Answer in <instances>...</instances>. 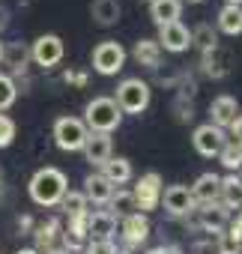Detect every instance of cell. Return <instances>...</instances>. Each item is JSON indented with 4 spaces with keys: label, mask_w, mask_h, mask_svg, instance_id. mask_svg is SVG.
<instances>
[{
    "label": "cell",
    "mask_w": 242,
    "mask_h": 254,
    "mask_svg": "<svg viewBox=\"0 0 242 254\" xmlns=\"http://www.w3.org/2000/svg\"><path fill=\"white\" fill-rule=\"evenodd\" d=\"M102 177L114 186V189H120V186H126L129 180H132V162L129 159H123V156H111L105 165H102Z\"/></svg>",
    "instance_id": "cell-21"
},
{
    "label": "cell",
    "mask_w": 242,
    "mask_h": 254,
    "mask_svg": "<svg viewBox=\"0 0 242 254\" xmlns=\"http://www.w3.org/2000/svg\"><path fill=\"white\" fill-rule=\"evenodd\" d=\"M60 230H63V224H60V218H54V215H48L45 221H36L33 230H30V236H33V242H36V251L42 254V251L54 248V242L60 239Z\"/></svg>",
    "instance_id": "cell-18"
},
{
    "label": "cell",
    "mask_w": 242,
    "mask_h": 254,
    "mask_svg": "<svg viewBox=\"0 0 242 254\" xmlns=\"http://www.w3.org/2000/svg\"><path fill=\"white\" fill-rule=\"evenodd\" d=\"M150 99H153V90H150V84L141 81V78H126V81H120L117 96H114L117 108L123 111V114H144V111L150 108Z\"/></svg>",
    "instance_id": "cell-3"
},
{
    "label": "cell",
    "mask_w": 242,
    "mask_h": 254,
    "mask_svg": "<svg viewBox=\"0 0 242 254\" xmlns=\"http://www.w3.org/2000/svg\"><path fill=\"white\" fill-rule=\"evenodd\" d=\"M180 3H203V0H180Z\"/></svg>",
    "instance_id": "cell-47"
},
{
    "label": "cell",
    "mask_w": 242,
    "mask_h": 254,
    "mask_svg": "<svg viewBox=\"0 0 242 254\" xmlns=\"http://www.w3.org/2000/svg\"><path fill=\"white\" fill-rule=\"evenodd\" d=\"M191 33V45H197V51L200 54H206V51H212V48H218V33L212 30V24H197L194 30H188Z\"/></svg>",
    "instance_id": "cell-28"
},
{
    "label": "cell",
    "mask_w": 242,
    "mask_h": 254,
    "mask_svg": "<svg viewBox=\"0 0 242 254\" xmlns=\"http://www.w3.org/2000/svg\"><path fill=\"white\" fill-rule=\"evenodd\" d=\"M147 236H150V218H147L144 212H132V215L123 218V242H126L129 248L144 245Z\"/></svg>",
    "instance_id": "cell-17"
},
{
    "label": "cell",
    "mask_w": 242,
    "mask_h": 254,
    "mask_svg": "<svg viewBox=\"0 0 242 254\" xmlns=\"http://www.w3.org/2000/svg\"><path fill=\"white\" fill-rule=\"evenodd\" d=\"M218 159H221V165H224L230 174H239V171H242V147H236L233 141H227V144L221 147Z\"/></svg>",
    "instance_id": "cell-30"
},
{
    "label": "cell",
    "mask_w": 242,
    "mask_h": 254,
    "mask_svg": "<svg viewBox=\"0 0 242 254\" xmlns=\"http://www.w3.org/2000/svg\"><path fill=\"white\" fill-rule=\"evenodd\" d=\"M224 233H227L233 242H239V245H242V218H239V215H236V218H230V221H227V227H224Z\"/></svg>",
    "instance_id": "cell-38"
},
{
    "label": "cell",
    "mask_w": 242,
    "mask_h": 254,
    "mask_svg": "<svg viewBox=\"0 0 242 254\" xmlns=\"http://www.w3.org/2000/svg\"><path fill=\"white\" fill-rule=\"evenodd\" d=\"M224 6H242V0H224Z\"/></svg>",
    "instance_id": "cell-45"
},
{
    "label": "cell",
    "mask_w": 242,
    "mask_h": 254,
    "mask_svg": "<svg viewBox=\"0 0 242 254\" xmlns=\"http://www.w3.org/2000/svg\"><path fill=\"white\" fill-rule=\"evenodd\" d=\"M6 18H9V12H6L3 6H0V30H3V27H6Z\"/></svg>",
    "instance_id": "cell-42"
},
{
    "label": "cell",
    "mask_w": 242,
    "mask_h": 254,
    "mask_svg": "<svg viewBox=\"0 0 242 254\" xmlns=\"http://www.w3.org/2000/svg\"><path fill=\"white\" fill-rule=\"evenodd\" d=\"M218 186H221V177H218V174H212V171L200 174V177L194 180V186L188 189L191 197H194V206L215 203V200H218Z\"/></svg>",
    "instance_id": "cell-16"
},
{
    "label": "cell",
    "mask_w": 242,
    "mask_h": 254,
    "mask_svg": "<svg viewBox=\"0 0 242 254\" xmlns=\"http://www.w3.org/2000/svg\"><path fill=\"white\" fill-rule=\"evenodd\" d=\"M174 111H177V120H180V123H188V120L194 117V108H191V102H188V99H177Z\"/></svg>",
    "instance_id": "cell-37"
},
{
    "label": "cell",
    "mask_w": 242,
    "mask_h": 254,
    "mask_svg": "<svg viewBox=\"0 0 242 254\" xmlns=\"http://www.w3.org/2000/svg\"><path fill=\"white\" fill-rule=\"evenodd\" d=\"M111 194H114V186H111L102 174H90V177L84 180V197H87V203L105 206V203L111 200Z\"/></svg>",
    "instance_id": "cell-23"
},
{
    "label": "cell",
    "mask_w": 242,
    "mask_h": 254,
    "mask_svg": "<svg viewBox=\"0 0 242 254\" xmlns=\"http://www.w3.org/2000/svg\"><path fill=\"white\" fill-rule=\"evenodd\" d=\"M132 57L141 63V66H147V69H162V48H159V42L156 39H138L135 42V48H132Z\"/></svg>",
    "instance_id": "cell-25"
},
{
    "label": "cell",
    "mask_w": 242,
    "mask_h": 254,
    "mask_svg": "<svg viewBox=\"0 0 242 254\" xmlns=\"http://www.w3.org/2000/svg\"><path fill=\"white\" fill-rule=\"evenodd\" d=\"M33 224H36V221H33L30 215H21V218H18V227H21V233H24V236H30V230H33Z\"/></svg>",
    "instance_id": "cell-41"
},
{
    "label": "cell",
    "mask_w": 242,
    "mask_h": 254,
    "mask_svg": "<svg viewBox=\"0 0 242 254\" xmlns=\"http://www.w3.org/2000/svg\"><path fill=\"white\" fill-rule=\"evenodd\" d=\"M191 144H194V150H197L203 159H215V156L221 153V147L227 144V135H224V129H218V126L203 123V126H197V129H194Z\"/></svg>",
    "instance_id": "cell-10"
},
{
    "label": "cell",
    "mask_w": 242,
    "mask_h": 254,
    "mask_svg": "<svg viewBox=\"0 0 242 254\" xmlns=\"http://www.w3.org/2000/svg\"><path fill=\"white\" fill-rule=\"evenodd\" d=\"M15 99H18V84H15V78H9L6 72H0V111L12 108Z\"/></svg>",
    "instance_id": "cell-31"
},
{
    "label": "cell",
    "mask_w": 242,
    "mask_h": 254,
    "mask_svg": "<svg viewBox=\"0 0 242 254\" xmlns=\"http://www.w3.org/2000/svg\"><path fill=\"white\" fill-rule=\"evenodd\" d=\"M162 206H165V212L171 215V218H188L197 206H194V197H191V191H188V186H168L165 191H162V200H159Z\"/></svg>",
    "instance_id": "cell-8"
},
{
    "label": "cell",
    "mask_w": 242,
    "mask_h": 254,
    "mask_svg": "<svg viewBox=\"0 0 242 254\" xmlns=\"http://www.w3.org/2000/svg\"><path fill=\"white\" fill-rule=\"evenodd\" d=\"M239 209H242V206H239Z\"/></svg>",
    "instance_id": "cell-52"
},
{
    "label": "cell",
    "mask_w": 242,
    "mask_h": 254,
    "mask_svg": "<svg viewBox=\"0 0 242 254\" xmlns=\"http://www.w3.org/2000/svg\"><path fill=\"white\" fill-rule=\"evenodd\" d=\"M60 206L66 212V218H78V215H87L90 212V203H87L84 191H66L63 200H60Z\"/></svg>",
    "instance_id": "cell-29"
},
{
    "label": "cell",
    "mask_w": 242,
    "mask_h": 254,
    "mask_svg": "<svg viewBox=\"0 0 242 254\" xmlns=\"http://www.w3.org/2000/svg\"><path fill=\"white\" fill-rule=\"evenodd\" d=\"M87 126L84 120L78 117H57L54 120V144L63 150V153H78L84 150V141H87Z\"/></svg>",
    "instance_id": "cell-4"
},
{
    "label": "cell",
    "mask_w": 242,
    "mask_h": 254,
    "mask_svg": "<svg viewBox=\"0 0 242 254\" xmlns=\"http://www.w3.org/2000/svg\"><path fill=\"white\" fill-rule=\"evenodd\" d=\"M0 54H3V42H0Z\"/></svg>",
    "instance_id": "cell-49"
},
{
    "label": "cell",
    "mask_w": 242,
    "mask_h": 254,
    "mask_svg": "<svg viewBox=\"0 0 242 254\" xmlns=\"http://www.w3.org/2000/svg\"><path fill=\"white\" fill-rule=\"evenodd\" d=\"M108 206H111L108 212H111L114 218H126V215L138 212V209H135V197H132V191H129V189H114V194H111Z\"/></svg>",
    "instance_id": "cell-27"
},
{
    "label": "cell",
    "mask_w": 242,
    "mask_h": 254,
    "mask_svg": "<svg viewBox=\"0 0 242 254\" xmlns=\"http://www.w3.org/2000/svg\"><path fill=\"white\" fill-rule=\"evenodd\" d=\"M63 54H66V45H63V39H60L57 33H42V36L30 45V60H33L36 66H42V69L60 66Z\"/></svg>",
    "instance_id": "cell-7"
},
{
    "label": "cell",
    "mask_w": 242,
    "mask_h": 254,
    "mask_svg": "<svg viewBox=\"0 0 242 254\" xmlns=\"http://www.w3.org/2000/svg\"><path fill=\"white\" fill-rule=\"evenodd\" d=\"M239 180H242V171H239Z\"/></svg>",
    "instance_id": "cell-51"
},
{
    "label": "cell",
    "mask_w": 242,
    "mask_h": 254,
    "mask_svg": "<svg viewBox=\"0 0 242 254\" xmlns=\"http://www.w3.org/2000/svg\"><path fill=\"white\" fill-rule=\"evenodd\" d=\"M15 254H39V251H36V248H18Z\"/></svg>",
    "instance_id": "cell-44"
},
{
    "label": "cell",
    "mask_w": 242,
    "mask_h": 254,
    "mask_svg": "<svg viewBox=\"0 0 242 254\" xmlns=\"http://www.w3.org/2000/svg\"><path fill=\"white\" fill-rule=\"evenodd\" d=\"M159 48L162 51H171V54H182L191 48V33L182 21H174V24H165L159 27Z\"/></svg>",
    "instance_id": "cell-11"
},
{
    "label": "cell",
    "mask_w": 242,
    "mask_h": 254,
    "mask_svg": "<svg viewBox=\"0 0 242 254\" xmlns=\"http://www.w3.org/2000/svg\"><path fill=\"white\" fill-rule=\"evenodd\" d=\"M15 132H18L15 120L6 117V114H0V150H6V147L15 141Z\"/></svg>",
    "instance_id": "cell-33"
},
{
    "label": "cell",
    "mask_w": 242,
    "mask_h": 254,
    "mask_svg": "<svg viewBox=\"0 0 242 254\" xmlns=\"http://www.w3.org/2000/svg\"><path fill=\"white\" fill-rule=\"evenodd\" d=\"M227 129H230V141H233L236 147H242V114H239V117L227 126Z\"/></svg>",
    "instance_id": "cell-39"
},
{
    "label": "cell",
    "mask_w": 242,
    "mask_h": 254,
    "mask_svg": "<svg viewBox=\"0 0 242 254\" xmlns=\"http://www.w3.org/2000/svg\"><path fill=\"white\" fill-rule=\"evenodd\" d=\"M0 186H3V168H0Z\"/></svg>",
    "instance_id": "cell-48"
},
{
    "label": "cell",
    "mask_w": 242,
    "mask_h": 254,
    "mask_svg": "<svg viewBox=\"0 0 242 254\" xmlns=\"http://www.w3.org/2000/svg\"><path fill=\"white\" fill-rule=\"evenodd\" d=\"M45 254H69V251H66V248H60V245H54V248H48Z\"/></svg>",
    "instance_id": "cell-43"
},
{
    "label": "cell",
    "mask_w": 242,
    "mask_h": 254,
    "mask_svg": "<svg viewBox=\"0 0 242 254\" xmlns=\"http://www.w3.org/2000/svg\"><path fill=\"white\" fill-rule=\"evenodd\" d=\"M218 203L227 206V209H239V206H242V180H239V174H227V177H221V186H218Z\"/></svg>",
    "instance_id": "cell-24"
},
{
    "label": "cell",
    "mask_w": 242,
    "mask_h": 254,
    "mask_svg": "<svg viewBox=\"0 0 242 254\" xmlns=\"http://www.w3.org/2000/svg\"><path fill=\"white\" fill-rule=\"evenodd\" d=\"M117 230V218L108 209H90L87 215V239H111Z\"/></svg>",
    "instance_id": "cell-19"
},
{
    "label": "cell",
    "mask_w": 242,
    "mask_h": 254,
    "mask_svg": "<svg viewBox=\"0 0 242 254\" xmlns=\"http://www.w3.org/2000/svg\"><path fill=\"white\" fill-rule=\"evenodd\" d=\"M117 254H132V251L129 248H117Z\"/></svg>",
    "instance_id": "cell-46"
},
{
    "label": "cell",
    "mask_w": 242,
    "mask_h": 254,
    "mask_svg": "<svg viewBox=\"0 0 242 254\" xmlns=\"http://www.w3.org/2000/svg\"><path fill=\"white\" fill-rule=\"evenodd\" d=\"M230 69H233V54L227 48H221V45L212 48V51H206V54H200V72L206 78L221 81V78L230 75Z\"/></svg>",
    "instance_id": "cell-12"
},
{
    "label": "cell",
    "mask_w": 242,
    "mask_h": 254,
    "mask_svg": "<svg viewBox=\"0 0 242 254\" xmlns=\"http://www.w3.org/2000/svg\"><path fill=\"white\" fill-rule=\"evenodd\" d=\"M147 254H182V248H180V245H156V248H150Z\"/></svg>",
    "instance_id": "cell-40"
},
{
    "label": "cell",
    "mask_w": 242,
    "mask_h": 254,
    "mask_svg": "<svg viewBox=\"0 0 242 254\" xmlns=\"http://www.w3.org/2000/svg\"><path fill=\"white\" fill-rule=\"evenodd\" d=\"M90 63H93V69H96L99 75L111 78V75H117L120 69L126 66V48L120 45V42H114V39H105V42H99V45L93 48Z\"/></svg>",
    "instance_id": "cell-6"
},
{
    "label": "cell",
    "mask_w": 242,
    "mask_h": 254,
    "mask_svg": "<svg viewBox=\"0 0 242 254\" xmlns=\"http://www.w3.org/2000/svg\"><path fill=\"white\" fill-rule=\"evenodd\" d=\"M162 191H165V183H162V174L159 171H147L144 177H138L135 189H132V197H135V209L138 212H153L162 200Z\"/></svg>",
    "instance_id": "cell-5"
},
{
    "label": "cell",
    "mask_w": 242,
    "mask_h": 254,
    "mask_svg": "<svg viewBox=\"0 0 242 254\" xmlns=\"http://www.w3.org/2000/svg\"><path fill=\"white\" fill-rule=\"evenodd\" d=\"M84 254H117L114 239H90L84 245Z\"/></svg>",
    "instance_id": "cell-35"
},
{
    "label": "cell",
    "mask_w": 242,
    "mask_h": 254,
    "mask_svg": "<svg viewBox=\"0 0 242 254\" xmlns=\"http://www.w3.org/2000/svg\"><path fill=\"white\" fill-rule=\"evenodd\" d=\"M212 245H215V254H242V245L233 242L224 230H221L218 236H212Z\"/></svg>",
    "instance_id": "cell-34"
},
{
    "label": "cell",
    "mask_w": 242,
    "mask_h": 254,
    "mask_svg": "<svg viewBox=\"0 0 242 254\" xmlns=\"http://www.w3.org/2000/svg\"><path fill=\"white\" fill-rule=\"evenodd\" d=\"M120 123H123V111L117 108L114 96H96L87 102L84 108V126L87 132H105L111 135L114 129H120Z\"/></svg>",
    "instance_id": "cell-2"
},
{
    "label": "cell",
    "mask_w": 242,
    "mask_h": 254,
    "mask_svg": "<svg viewBox=\"0 0 242 254\" xmlns=\"http://www.w3.org/2000/svg\"><path fill=\"white\" fill-rule=\"evenodd\" d=\"M60 239H63V245H60V248H66L69 254H81V251H84V245H87V236H81V233H75V230H69V227H63V230H60Z\"/></svg>",
    "instance_id": "cell-32"
},
{
    "label": "cell",
    "mask_w": 242,
    "mask_h": 254,
    "mask_svg": "<svg viewBox=\"0 0 242 254\" xmlns=\"http://www.w3.org/2000/svg\"><path fill=\"white\" fill-rule=\"evenodd\" d=\"M63 81H66L69 87H87V72H81V69H66V72H63Z\"/></svg>",
    "instance_id": "cell-36"
},
{
    "label": "cell",
    "mask_w": 242,
    "mask_h": 254,
    "mask_svg": "<svg viewBox=\"0 0 242 254\" xmlns=\"http://www.w3.org/2000/svg\"><path fill=\"white\" fill-rule=\"evenodd\" d=\"M0 63L9 69V78H21L27 72V63H30V48L24 42H3V54H0Z\"/></svg>",
    "instance_id": "cell-14"
},
{
    "label": "cell",
    "mask_w": 242,
    "mask_h": 254,
    "mask_svg": "<svg viewBox=\"0 0 242 254\" xmlns=\"http://www.w3.org/2000/svg\"><path fill=\"white\" fill-rule=\"evenodd\" d=\"M239 218H242V209H239Z\"/></svg>",
    "instance_id": "cell-50"
},
{
    "label": "cell",
    "mask_w": 242,
    "mask_h": 254,
    "mask_svg": "<svg viewBox=\"0 0 242 254\" xmlns=\"http://www.w3.org/2000/svg\"><path fill=\"white\" fill-rule=\"evenodd\" d=\"M81 254H84V251H81Z\"/></svg>",
    "instance_id": "cell-53"
},
{
    "label": "cell",
    "mask_w": 242,
    "mask_h": 254,
    "mask_svg": "<svg viewBox=\"0 0 242 254\" xmlns=\"http://www.w3.org/2000/svg\"><path fill=\"white\" fill-rule=\"evenodd\" d=\"M123 15V6L120 0H93L90 3V18L99 24V27H114Z\"/></svg>",
    "instance_id": "cell-20"
},
{
    "label": "cell",
    "mask_w": 242,
    "mask_h": 254,
    "mask_svg": "<svg viewBox=\"0 0 242 254\" xmlns=\"http://www.w3.org/2000/svg\"><path fill=\"white\" fill-rule=\"evenodd\" d=\"M81 153H84V159H87L93 168H102V165L114 156V141H111V135H105V132H90Z\"/></svg>",
    "instance_id": "cell-13"
},
{
    "label": "cell",
    "mask_w": 242,
    "mask_h": 254,
    "mask_svg": "<svg viewBox=\"0 0 242 254\" xmlns=\"http://www.w3.org/2000/svg\"><path fill=\"white\" fill-rule=\"evenodd\" d=\"M236 117H239V102L233 96H215L209 102V123L218 129H227Z\"/></svg>",
    "instance_id": "cell-15"
},
{
    "label": "cell",
    "mask_w": 242,
    "mask_h": 254,
    "mask_svg": "<svg viewBox=\"0 0 242 254\" xmlns=\"http://www.w3.org/2000/svg\"><path fill=\"white\" fill-rule=\"evenodd\" d=\"M188 218H194V224L203 230V233H209V236H218L224 227H227V221H230V209L227 206H221L218 200L215 203H206V206H197Z\"/></svg>",
    "instance_id": "cell-9"
},
{
    "label": "cell",
    "mask_w": 242,
    "mask_h": 254,
    "mask_svg": "<svg viewBox=\"0 0 242 254\" xmlns=\"http://www.w3.org/2000/svg\"><path fill=\"white\" fill-rule=\"evenodd\" d=\"M27 191H30V200H33L36 206L51 209V206H60L63 194L69 191V183H66V174H63L60 168H39V171L30 177Z\"/></svg>",
    "instance_id": "cell-1"
},
{
    "label": "cell",
    "mask_w": 242,
    "mask_h": 254,
    "mask_svg": "<svg viewBox=\"0 0 242 254\" xmlns=\"http://www.w3.org/2000/svg\"><path fill=\"white\" fill-rule=\"evenodd\" d=\"M215 24L224 36H239L242 33V6H221Z\"/></svg>",
    "instance_id": "cell-26"
},
{
    "label": "cell",
    "mask_w": 242,
    "mask_h": 254,
    "mask_svg": "<svg viewBox=\"0 0 242 254\" xmlns=\"http://www.w3.org/2000/svg\"><path fill=\"white\" fill-rule=\"evenodd\" d=\"M182 15V3L180 0H150V18L156 21V27L174 24Z\"/></svg>",
    "instance_id": "cell-22"
}]
</instances>
